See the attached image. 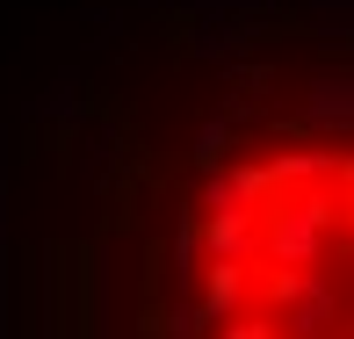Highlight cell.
<instances>
[{
	"label": "cell",
	"instance_id": "obj_1",
	"mask_svg": "<svg viewBox=\"0 0 354 339\" xmlns=\"http://www.w3.org/2000/svg\"><path fill=\"white\" fill-rule=\"evenodd\" d=\"M340 238V195L326 188H297V195H275L261 209V253L253 260L282 267V274H318Z\"/></svg>",
	"mask_w": 354,
	"mask_h": 339
},
{
	"label": "cell",
	"instance_id": "obj_2",
	"mask_svg": "<svg viewBox=\"0 0 354 339\" xmlns=\"http://www.w3.org/2000/svg\"><path fill=\"white\" fill-rule=\"evenodd\" d=\"M275 318H282L275 339H333V325H340V282H333L326 267L297 274V296H289Z\"/></svg>",
	"mask_w": 354,
	"mask_h": 339
},
{
	"label": "cell",
	"instance_id": "obj_3",
	"mask_svg": "<svg viewBox=\"0 0 354 339\" xmlns=\"http://www.w3.org/2000/svg\"><path fill=\"white\" fill-rule=\"evenodd\" d=\"M196 253L203 267H253L261 253V217H196Z\"/></svg>",
	"mask_w": 354,
	"mask_h": 339
},
{
	"label": "cell",
	"instance_id": "obj_4",
	"mask_svg": "<svg viewBox=\"0 0 354 339\" xmlns=\"http://www.w3.org/2000/svg\"><path fill=\"white\" fill-rule=\"evenodd\" d=\"M333 166H340V152H333V144H297V152H275V159H261V173H268V195L326 188V181H333Z\"/></svg>",
	"mask_w": 354,
	"mask_h": 339
},
{
	"label": "cell",
	"instance_id": "obj_5",
	"mask_svg": "<svg viewBox=\"0 0 354 339\" xmlns=\"http://www.w3.org/2000/svg\"><path fill=\"white\" fill-rule=\"evenodd\" d=\"M232 152H239V130H232L224 116H210V123L196 130V166L217 173V166H232Z\"/></svg>",
	"mask_w": 354,
	"mask_h": 339
},
{
	"label": "cell",
	"instance_id": "obj_6",
	"mask_svg": "<svg viewBox=\"0 0 354 339\" xmlns=\"http://www.w3.org/2000/svg\"><path fill=\"white\" fill-rule=\"evenodd\" d=\"M246 43H253V29L224 22V29H210V37H203V51H210V58H239V51H246Z\"/></svg>",
	"mask_w": 354,
	"mask_h": 339
},
{
	"label": "cell",
	"instance_id": "obj_7",
	"mask_svg": "<svg viewBox=\"0 0 354 339\" xmlns=\"http://www.w3.org/2000/svg\"><path fill=\"white\" fill-rule=\"evenodd\" d=\"M333 188H340V209L354 217V152H340V166H333Z\"/></svg>",
	"mask_w": 354,
	"mask_h": 339
},
{
	"label": "cell",
	"instance_id": "obj_8",
	"mask_svg": "<svg viewBox=\"0 0 354 339\" xmlns=\"http://www.w3.org/2000/svg\"><path fill=\"white\" fill-rule=\"evenodd\" d=\"M224 339H275V325H261V318H232Z\"/></svg>",
	"mask_w": 354,
	"mask_h": 339
},
{
	"label": "cell",
	"instance_id": "obj_9",
	"mask_svg": "<svg viewBox=\"0 0 354 339\" xmlns=\"http://www.w3.org/2000/svg\"><path fill=\"white\" fill-rule=\"evenodd\" d=\"M347 253H354V217H347Z\"/></svg>",
	"mask_w": 354,
	"mask_h": 339
}]
</instances>
